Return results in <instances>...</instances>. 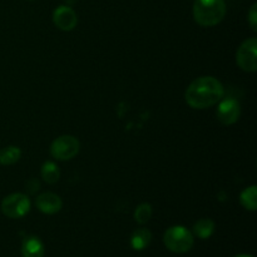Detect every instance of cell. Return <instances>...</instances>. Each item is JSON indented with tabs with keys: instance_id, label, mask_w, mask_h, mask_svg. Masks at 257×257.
Instances as JSON below:
<instances>
[{
	"instance_id": "6da1fadb",
	"label": "cell",
	"mask_w": 257,
	"mask_h": 257,
	"mask_svg": "<svg viewBox=\"0 0 257 257\" xmlns=\"http://www.w3.org/2000/svg\"><path fill=\"white\" fill-rule=\"evenodd\" d=\"M225 95L222 83L215 77L205 75L193 80L186 89V103L193 109H207L217 104Z\"/></svg>"
},
{
	"instance_id": "7a4b0ae2",
	"label": "cell",
	"mask_w": 257,
	"mask_h": 257,
	"mask_svg": "<svg viewBox=\"0 0 257 257\" xmlns=\"http://www.w3.org/2000/svg\"><path fill=\"white\" fill-rule=\"evenodd\" d=\"M225 15V0H195L193 18L201 27H215L222 22Z\"/></svg>"
},
{
	"instance_id": "3957f363",
	"label": "cell",
	"mask_w": 257,
	"mask_h": 257,
	"mask_svg": "<svg viewBox=\"0 0 257 257\" xmlns=\"http://www.w3.org/2000/svg\"><path fill=\"white\" fill-rule=\"evenodd\" d=\"M165 246L175 253H185L192 248L195 238L193 233L183 226H172L163 236Z\"/></svg>"
},
{
	"instance_id": "277c9868",
	"label": "cell",
	"mask_w": 257,
	"mask_h": 257,
	"mask_svg": "<svg viewBox=\"0 0 257 257\" xmlns=\"http://www.w3.org/2000/svg\"><path fill=\"white\" fill-rule=\"evenodd\" d=\"M80 143L74 136L64 135L55 138L50 146V155L58 161H69L79 153Z\"/></svg>"
},
{
	"instance_id": "5b68a950",
	"label": "cell",
	"mask_w": 257,
	"mask_h": 257,
	"mask_svg": "<svg viewBox=\"0 0 257 257\" xmlns=\"http://www.w3.org/2000/svg\"><path fill=\"white\" fill-rule=\"evenodd\" d=\"M236 63L238 67L247 73L257 70V39L248 38L238 47L236 52Z\"/></svg>"
},
{
	"instance_id": "8992f818",
	"label": "cell",
	"mask_w": 257,
	"mask_h": 257,
	"mask_svg": "<svg viewBox=\"0 0 257 257\" xmlns=\"http://www.w3.org/2000/svg\"><path fill=\"white\" fill-rule=\"evenodd\" d=\"M30 211V200L24 193H12L2 202V212L9 218H22Z\"/></svg>"
},
{
	"instance_id": "52a82bcc",
	"label": "cell",
	"mask_w": 257,
	"mask_h": 257,
	"mask_svg": "<svg viewBox=\"0 0 257 257\" xmlns=\"http://www.w3.org/2000/svg\"><path fill=\"white\" fill-rule=\"evenodd\" d=\"M241 114L240 103L235 98H222L218 102L217 119L223 125H232L238 120Z\"/></svg>"
},
{
	"instance_id": "ba28073f",
	"label": "cell",
	"mask_w": 257,
	"mask_h": 257,
	"mask_svg": "<svg viewBox=\"0 0 257 257\" xmlns=\"http://www.w3.org/2000/svg\"><path fill=\"white\" fill-rule=\"evenodd\" d=\"M53 23L63 32H72L78 24L77 13L68 5H60L53 13Z\"/></svg>"
},
{
	"instance_id": "9c48e42d",
	"label": "cell",
	"mask_w": 257,
	"mask_h": 257,
	"mask_svg": "<svg viewBox=\"0 0 257 257\" xmlns=\"http://www.w3.org/2000/svg\"><path fill=\"white\" fill-rule=\"evenodd\" d=\"M35 205L38 210L45 215H54L59 212L63 207L62 198L53 192H44L38 196Z\"/></svg>"
},
{
	"instance_id": "30bf717a",
	"label": "cell",
	"mask_w": 257,
	"mask_h": 257,
	"mask_svg": "<svg viewBox=\"0 0 257 257\" xmlns=\"http://www.w3.org/2000/svg\"><path fill=\"white\" fill-rule=\"evenodd\" d=\"M45 248L42 241L35 236L25 238L22 246L23 257H44Z\"/></svg>"
},
{
	"instance_id": "8fae6325",
	"label": "cell",
	"mask_w": 257,
	"mask_h": 257,
	"mask_svg": "<svg viewBox=\"0 0 257 257\" xmlns=\"http://www.w3.org/2000/svg\"><path fill=\"white\" fill-rule=\"evenodd\" d=\"M151 241H152V233L147 228H138L131 236V246L137 251L148 247Z\"/></svg>"
},
{
	"instance_id": "7c38bea8",
	"label": "cell",
	"mask_w": 257,
	"mask_h": 257,
	"mask_svg": "<svg viewBox=\"0 0 257 257\" xmlns=\"http://www.w3.org/2000/svg\"><path fill=\"white\" fill-rule=\"evenodd\" d=\"M213 231H215V222L211 218H201L193 225V233L202 240L211 237Z\"/></svg>"
},
{
	"instance_id": "4fadbf2b",
	"label": "cell",
	"mask_w": 257,
	"mask_h": 257,
	"mask_svg": "<svg viewBox=\"0 0 257 257\" xmlns=\"http://www.w3.org/2000/svg\"><path fill=\"white\" fill-rule=\"evenodd\" d=\"M240 203L247 211L257 210V187L255 185L245 188L240 195Z\"/></svg>"
},
{
	"instance_id": "5bb4252c",
	"label": "cell",
	"mask_w": 257,
	"mask_h": 257,
	"mask_svg": "<svg viewBox=\"0 0 257 257\" xmlns=\"http://www.w3.org/2000/svg\"><path fill=\"white\" fill-rule=\"evenodd\" d=\"M22 157V151L15 146H8L0 150V165L12 166L17 163Z\"/></svg>"
},
{
	"instance_id": "9a60e30c",
	"label": "cell",
	"mask_w": 257,
	"mask_h": 257,
	"mask_svg": "<svg viewBox=\"0 0 257 257\" xmlns=\"http://www.w3.org/2000/svg\"><path fill=\"white\" fill-rule=\"evenodd\" d=\"M42 178L49 185H54V183L58 182L60 177V171L59 167L55 165L54 162H45L44 165L42 166Z\"/></svg>"
},
{
	"instance_id": "2e32d148",
	"label": "cell",
	"mask_w": 257,
	"mask_h": 257,
	"mask_svg": "<svg viewBox=\"0 0 257 257\" xmlns=\"http://www.w3.org/2000/svg\"><path fill=\"white\" fill-rule=\"evenodd\" d=\"M152 217V206L150 203H141L135 211V220L140 225H145Z\"/></svg>"
},
{
	"instance_id": "e0dca14e",
	"label": "cell",
	"mask_w": 257,
	"mask_h": 257,
	"mask_svg": "<svg viewBox=\"0 0 257 257\" xmlns=\"http://www.w3.org/2000/svg\"><path fill=\"white\" fill-rule=\"evenodd\" d=\"M247 22L250 24L251 29L257 30V4H252L247 13Z\"/></svg>"
},
{
	"instance_id": "ac0fdd59",
	"label": "cell",
	"mask_w": 257,
	"mask_h": 257,
	"mask_svg": "<svg viewBox=\"0 0 257 257\" xmlns=\"http://www.w3.org/2000/svg\"><path fill=\"white\" fill-rule=\"evenodd\" d=\"M235 257H252V256H250V255H237Z\"/></svg>"
}]
</instances>
